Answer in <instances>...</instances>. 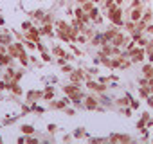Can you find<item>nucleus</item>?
I'll list each match as a JSON object with an SVG mask.
<instances>
[{
	"label": "nucleus",
	"instance_id": "nucleus-1",
	"mask_svg": "<svg viewBox=\"0 0 153 144\" xmlns=\"http://www.w3.org/2000/svg\"><path fill=\"white\" fill-rule=\"evenodd\" d=\"M108 18H110V22L115 24V25H123V24H124V22H123V11H121L119 6L108 11Z\"/></svg>",
	"mask_w": 153,
	"mask_h": 144
},
{
	"label": "nucleus",
	"instance_id": "nucleus-2",
	"mask_svg": "<svg viewBox=\"0 0 153 144\" xmlns=\"http://www.w3.org/2000/svg\"><path fill=\"white\" fill-rule=\"evenodd\" d=\"M83 105H85L87 110H103V108L97 105L96 97H92V96H90V97H85V99H83Z\"/></svg>",
	"mask_w": 153,
	"mask_h": 144
},
{
	"label": "nucleus",
	"instance_id": "nucleus-3",
	"mask_svg": "<svg viewBox=\"0 0 153 144\" xmlns=\"http://www.w3.org/2000/svg\"><path fill=\"white\" fill-rule=\"evenodd\" d=\"M128 13H130V20H133V22H139V20L142 18V15H144L142 7H133V9H128Z\"/></svg>",
	"mask_w": 153,
	"mask_h": 144
},
{
	"label": "nucleus",
	"instance_id": "nucleus-4",
	"mask_svg": "<svg viewBox=\"0 0 153 144\" xmlns=\"http://www.w3.org/2000/svg\"><path fill=\"white\" fill-rule=\"evenodd\" d=\"M40 34H42V33H40L38 29H33V27H31V29L27 31V40H31V42L38 43V42H40Z\"/></svg>",
	"mask_w": 153,
	"mask_h": 144
},
{
	"label": "nucleus",
	"instance_id": "nucleus-5",
	"mask_svg": "<svg viewBox=\"0 0 153 144\" xmlns=\"http://www.w3.org/2000/svg\"><path fill=\"white\" fill-rule=\"evenodd\" d=\"M124 43H128V40H126V36L121 34V33H117V34L114 36V40H112V45H115V47H121V45H124Z\"/></svg>",
	"mask_w": 153,
	"mask_h": 144
},
{
	"label": "nucleus",
	"instance_id": "nucleus-6",
	"mask_svg": "<svg viewBox=\"0 0 153 144\" xmlns=\"http://www.w3.org/2000/svg\"><path fill=\"white\" fill-rule=\"evenodd\" d=\"M87 87L96 90V92H105L106 90V85H101V83H94V81H87Z\"/></svg>",
	"mask_w": 153,
	"mask_h": 144
},
{
	"label": "nucleus",
	"instance_id": "nucleus-7",
	"mask_svg": "<svg viewBox=\"0 0 153 144\" xmlns=\"http://www.w3.org/2000/svg\"><path fill=\"white\" fill-rule=\"evenodd\" d=\"M110 140H115V142H130L131 140V137L130 135H110Z\"/></svg>",
	"mask_w": 153,
	"mask_h": 144
},
{
	"label": "nucleus",
	"instance_id": "nucleus-8",
	"mask_svg": "<svg viewBox=\"0 0 153 144\" xmlns=\"http://www.w3.org/2000/svg\"><path fill=\"white\" fill-rule=\"evenodd\" d=\"M142 76H144V78H148V79H149V78H153V65H151V63H148V65H144V67H142Z\"/></svg>",
	"mask_w": 153,
	"mask_h": 144
},
{
	"label": "nucleus",
	"instance_id": "nucleus-9",
	"mask_svg": "<svg viewBox=\"0 0 153 144\" xmlns=\"http://www.w3.org/2000/svg\"><path fill=\"white\" fill-rule=\"evenodd\" d=\"M148 121H149V114H148V112H144V114H142V117H140V121L137 122V128H139V130H142V128H146V124H148Z\"/></svg>",
	"mask_w": 153,
	"mask_h": 144
},
{
	"label": "nucleus",
	"instance_id": "nucleus-10",
	"mask_svg": "<svg viewBox=\"0 0 153 144\" xmlns=\"http://www.w3.org/2000/svg\"><path fill=\"white\" fill-rule=\"evenodd\" d=\"M11 56L9 54H4V52H0V65H9L11 63Z\"/></svg>",
	"mask_w": 153,
	"mask_h": 144
},
{
	"label": "nucleus",
	"instance_id": "nucleus-11",
	"mask_svg": "<svg viewBox=\"0 0 153 144\" xmlns=\"http://www.w3.org/2000/svg\"><path fill=\"white\" fill-rule=\"evenodd\" d=\"M130 103H131V97H130V96L121 97V99H117V101H115V105H119V106H126V105H130Z\"/></svg>",
	"mask_w": 153,
	"mask_h": 144
},
{
	"label": "nucleus",
	"instance_id": "nucleus-12",
	"mask_svg": "<svg viewBox=\"0 0 153 144\" xmlns=\"http://www.w3.org/2000/svg\"><path fill=\"white\" fill-rule=\"evenodd\" d=\"M142 20H144L146 24H149V22L153 20V11H151V9H148V11H146V13L142 15Z\"/></svg>",
	"mask_w": 153,
	"mask_h": 144
},
{
	"label": "nucleus",
	"instance_id": "nucleus-13",
	"mask_svg": "<svg viewBox=\"0 0 153 144\" xmlns=\"http://www.w3.org/2000/svg\"><path fill=\"white\" fill-rule=\"evenodd\" d=\"M0 43L2 45H11V36L9 34H0Z\"/></svg>",
	"mask_w": 153,
	"mask_h": 144
},
{
	"label": "nucleus",
	"instance_id": "nucleus-14",
	"mask_svg": "<svg viewBox=\"0 0 153 144\" xmlns=\"http://www.w3.org/2000/svg\"><path fill=\"white\" fill-rule=\"evenodd\" d=\"M22 131H24L25 135H33V133H34V128H33L31 124H24V126H22Z\"/></svg>",
	"mask_w": 153,
	"mask_h": 144
},
{
	"label": "nucleus",
	"instance_id": "nucleus-15",
	"mask_svg": "<svg viewBox=\"0 0 153 144\" xmlns=\"http://www.w3.org/2000/svg\"><path fill=\"white\" fill-rule=\"evenodd\" d=\"M81 7H83V11H87V13H88L90 9H94V2H92V0H87V2H85Z\"/></svg>",
	"mask_w": 153,
	"mask_h": 144
},
{
	"label": "nucleus",
	"instance_id": "nucleus-16",
	"mask_svg": "<svg viewBox=\"0 0 153 144\" xmlns=\"http://www.w3.org/2000/svg\"><path fill=\"white\" fill-rule=\"evenodd\" d=\"M88 16H90V20H96V18L99 16V9H97V7L90 9V11H88Z\"/></svg>",
	"mask_w": 153,
	"mask_h": 144
},
{
	"label": "nucleus",
	"instance_id": "nucleus-17",
	"mask_svg": "<svg viewBox=\"0 0 153 144\" xmlns=\"http://www.w3.org/2000/svg\"><path fill=\"white\" fill-rule=\"evenodd\" d=\"M56 56H59V58H67V52L63 50V49H59V47H54V50H52Z\"/></svg>",
	"mask_w": 153,
	"mask_h": 144
},
{
	"label": "nucleus",
	"instance_id": "nucleus-18",
	"mask_svg": "<svg viewBox=\"0 0 153 144\" xmlns=\"http://www.w3.org/2000/svg\"><path fill=\"white\" fill-rule=\"evenodd\" d=\"M133 7H142V2L140 0H131V4H130L128 9H133Z\"/></svg>",
	"mask_w": 153,
	"mask_h": 144
},
{
	"label": "nucleus",
	"instance_id": "nucleus-19",
	"mask_svg": "<svg viewBox=\"0 0 153 144\" xmlns=\"http://www.w3.org/2000/svg\"><path fill=\"white\" fill-rule=\"evenodd\" d=\"M76 42H79V43H87V34H79L78 38H76Z\"/></svg>",
	"mask_w": 153,
	"mask_h": 144
},
{
	"label": "nucleus",
	"instance_id": "nucleus-20",
	"mask_svg": "<svg viewBox=\"0 0 153 144\" xmlns=\"http://www.w3.org/2000/svg\"><path fill=\"white\" fill-rule=\"evenodd\" d=\"M42 59H43V61H51L52 58H51V56H49V54H47V52L43 50V52H42Z\"/></svg>",
	"mask_w": 153,
	"mask_h": 144
},
{
	"label": "nucleus",
	"instance_id": "nucleus-21",
	"mask_svg": "<svg viewBox=\"0 0 153 144\" xmlns=\"http://www.w3.org/2000/svg\"><path fill=\"white\" fill-rule=\"evenodd\" d=\"M22 27H24V31H29L33 25H31V22H24V24H22Z\"/></svg>",
	"mask_w": 153,
	"mask_h": 144
},
{
	"label": "nucleus",
	"instance_id": "nucleus-22",
	"mask_svg": "<svg viewBox=\"0 0 153 144\" xmlns=\"http://www.w3.org/2000/svg\"><path fill=\"white\" fill-rule=\"evenodd\" d=\"M146 33H148V34H153V24H148V25H146Z\"/></svg>",
	"mask_w": 153,
	"mask_h": 144
},
{
	"label": "nucleus",
	"instance_id": "nucleus-23",
	"mask_svg": "<svg viewBox=\"0 0 153 144\" xmlns=\"http://www.w3.org/2000/svg\"><path fill=\"white\" fill-rule=\"evenodd\" d=\"M121 112H123L126 117H130V115H131V108H124V110H121Z\"/></svg>",
	"mask_w": 153,
	"mask_h": 144
},
{
	"label": "nucleus",
	"instance_id": "nucleus-24",
	"mask_svg": "<svg viewBox=\"0 0 153 144\" xmlns=\"http://www.w3.org/2000/svg\"><path fill=\"white\" fill-rule=\"evenodd\" d=\"M49 131L54 133V131H56V124H49Z\"/></svg>",
	"mask_w": 153,
	"mask_h": 144
},
{
	"label": "nucleus",
	"instance_id": "nucleus-25",
	"mask_svg": "<svg viewBox=\"0 0 153 144\" xmlns=\"http://www.w3.org/2000/svg\"><path fill=\"white\" fill-rule=\"evenodd\" d=\"M63 72H72V67H68V65H65V67H63Z\"/></svg>",
	"mask_w": 153,
	"mask_h": 144
},
{
	"label": "nucleus",
	"instance_id": "nucleus-26",
	"mask_svg": "<svg viewBox=\"0 0 153 144\" xmlns=\"http://www.w3.org/2000/svg\"><path fill=\"white\" fill-rule=\"evenodd\" d=\"M130 105H131V108H139V103H137V101H131Z\"/></svg>",
	"mask_w": 153,
	"mask_h": 144
},
{
	"label": "nucleus",
	"instance_id": "nucleus-27",
	"mask_svg": "<svg viewBox=\"0 0 153 144\" xmlns=\"http://www.w3.org/2000/svg\"><path fill=\"white\" fill-rule=\"evenodd\" d=\"M148 56H149V61L153 63V50H151V52H148Z\"/></svg>",
	"mask_w": 153,
	"mask_h": 144
},
{
	"label": "nucleus",
	"instance_id": "nucleus-28",
	"mask_svg": "<svg viewBox=\"0 0 153 144\" xmlns=\"http://www.w3.org/2000/svg\"><path fill=\"white\" fill-rule=\"evenodd\" d=\"M123 2H124V0H115V4H117V6H121Z\"/></svg>",
	"mask_w": 153,
	"mask_h": 144
},
{
	"label": "nucleus",
	"instance_id": "nucleus-29",
	"mask_svg": "<svg viewBox=\"0 0 153 144\" xmlns=\"http://www.w3.org/2000/svg\"><path fill=\"white\" fill-rule=\"evenodd\" d=\"M0 142H2V137H0Z\"/></svg>",
	"mask_w": 153,
	"mask_h": 144
}]
</instances>
